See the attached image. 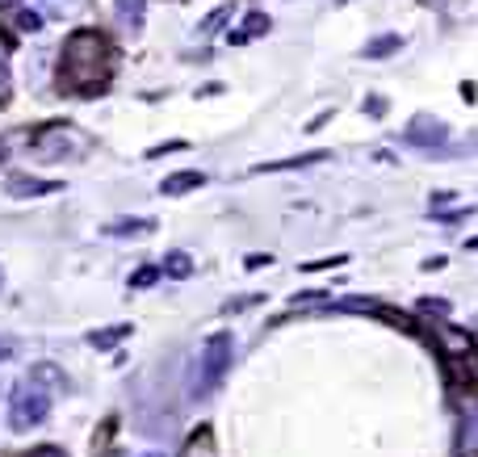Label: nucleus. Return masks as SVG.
<instances>
[{"label":"nucleus","instance_id":"423d86ee","mask_svg":"<svg viewBox=\"0 0 478 457\" xmlns=\"http://www.w3.org/2000/svg\"><path fill=\"white\" fill-rule=\"evenodd\" d=\"M206 177L201 172H172L168 181H160V193L164 197H181V193H193V189H201Z\"/></svg>","mask_w":478,"mask_h":457},{"label":"nucleus","instance_id":"4468645a","mask_svg":"<svg viewBox=\"0 0 478 457\" xmlns=\"http://www.w3.org/2000/svg\"><path fill=\"white\" fill-rule=\"evenodd\" d=\"M185 457H210V436L201 432V436H193L189 449H185Z\"/></svg>","mask_w":478,"mask_h":457},{"label":"nucleus","instance_id":"39448f33","mask_svg":"<svg viewBox=\"0 0 478 457\" xmlns=\"http://www.w3.org/2000/svg\"><path fill=\"white\" fill-rule=\"evenodd\" d=\"M4 189L13 193V197H47V193H59L63 181H38V177H21V172H13Z\"/></svg>","mask_w":478,"mask_h":457},{"label":"nucleus","instance_id":"9b49d317","mask_svg":"<svg viewBox=\"0 0 478 457\" xmlns=\"http://www.w3.org/2000/svg\"><path fill=\"white\" fill-rule=\"evenodd\" d=\"M399 46H403V38H399V34H382V38H374V43L365 46L361 55H365V59H382V55H394Z\"/></svg>","mask_w":478,"mask_h":457},{"label":"nucleus","instance_id":"dca6fc26","mask_svg":"<svg viewBox=\"0 0 478 457\" xmlns=\"http://www.w3.org/2000/svg\"><path fill=\"white\" fill-rule=\"evenodd\" d=\"M17 26H21V30H38V26H43V17H38V13H30V9H21Z\"/></svg>","mask_w":478,"mask_h":457},{"label":"nucleus","instance_id":"ddd939ff","mask_svg":"<svg viewBox=\"0 0 478 457\" xmlns=\"http://www.w3.org/2000/svg\"><path fill=\"white\" fill-rule=\"evenodd\" d=\"M109 235H147V231H151V223H147V219H139V223H109Z\"/></svg>","mask_w":478,"mask_h":457},{"label":"nucleus","instance_id":"f03ea898","mask_svg":"<svg viewBox=\"0 0 478 457\" xmlns=\"http://www.w3.org/2000/svg\"><path fill=\"white\" fill-rule=\"evenodd\" d=\"M47 415H50V390L47 386H38L34 378H26V382L13 386V403H9V428H13V432H30V428H38Z\"/></svg>","mask_w":478,"mask_h":457},{"label":"nucleus","instance_id":"9d476101","mask_svg":"<svg viewBox=\"0 0 478 457\" xmlns=\"http://www.w3.org/2000/svg\"><path fill=\"white\" fill-rule=\"evenodd\" d=\"M160 273H164V277H177V281H181V277H189V273H193V260L185 256V252H168V256H164V269H160Z\"/></svg>","mask_w":478,"mask_h":457},{"label":"nucleus","instance_id":"f257e3e1","mask_svg":"<svg viewBox=\"0 0 478 457\" xmlns=\"http://www.w3.org/2000/svg\"><path fill=\"white\" fill-rule=\"evenodd\" d=\"M59 80L72 92H96L109 80V43L96 30H76L59 55Z\"/></svg>","mask_w":478,"mask_h":457},{"label":"nucleus","instance_id":"2eb2a0df","mask_svg":"<svg viewBox=\"0 0 478 457\" xmlns=\"http://www.w3.org/2000/svg\"><path fill=\"white\" fill-rule=\"evenodd\" d=\"M155 277H160V269H139V273L130 277V285L135 290H147V285H155Z\"/></svg>","mask_w":478,"mask_h":457},{"label":"nucleus","instance_id":"f3484780","mask_svg":"<svg viewBox=\"0 0 478 457\" xmlns=\"http://www.w3.org/2000/svg\"><path fill=\"white\" fill-rule=\"evenodd\" d=\"M227 13H231V9H214V13L206 17V26H201V30H214V26H223V21H227Z\"/></svg>","mask_w":478,"mask_h":457},{"label":"nucleus","instance_id":"412c9836","mask_svg":"<svg viewBox=\"0 0 478 457\" xmlns=\"http://www.w3.org/2000/svg\"><path fill=\"white\" fill-rule=\"evenodd\" d=\"M143 457H164V453H143Z\"/></svg>","mask_w":478,"mask_h":457},{"label":"nucleus","instance_id":"6e6552de","mask_svg":"<svg viewBox=\"0 0 478 457\" xmlns=\"http://www.w3.org/2000/svg\"><path fill=\"white\" fill-rule=\"evenodd\" d=\"M126 336H130V327H126V323H118V327L93 331V336H89V344H93V348H113V344H122Z\"/></svg>","mask_w":478,"mask_h":457},{"label":"nucleus","instance_id":"0eeeda50","mask_svg":"<svg viewBox=\"0 0 478 457\" xmlns=\"http://www.w3.org/2000/svg\"><path fill=\"white\" fill-rule=\"evenodd\" d=\"M265 30H269V17H265V13H248V21L231 34V46H243L248 38H256V34H265Z\"/></svg>","mask_w":478,"mask_h":457},{"label":"nucleus","instance_id":"1a4fd4ad","mask_svg":"<svg viewBox=\"0 0 478 457\" xmlns=\"http://www.w3.org/2000/svg\"><path fill=\"white\" fill-rule=\"evenodd\" d=\"M30 378H34L38 386H47V390H55V386H63V382H67V373H63L59 365H47V361L30 369Z\"/></svg>","mask_w":478,"mask_h":457},{"label":"nucleus","instance_id":"6ab92c4d","mask_svg":"<svg viewBox=\"0 0 478 457\" xmlns=\"http://www.w3.org/2000/svg\"><path fill=\"white\" fill-rule=\"evenodd\" d=\"M30 457H67L63 449H55V445H43V449H34Z\"/></svg>","mask_w":478,"mask_h":457},{"label":"nucleus","instance_id":"7ed1b4c3","mask_svg":"<svg viewBox=\"0 0 478 457\" xmlns=\"http://www.w3.org/2000/svg\"><path fill=\"white\" fill-rule=\"evenodd\" d=\"M84 147H89V138L80 135V131H72V126H47V131L34 135L30 155L38 164H63V160H80Z\"/></svg>","mask_w":478,"mask_h":457},{"label":"nucleus","instance_id":"a211bd4d","mask_svg":"<svg viewBox=\"0 0 478 457\" xmlns=\"http://www.w3.org/2000/svg\"><path fill=\"white\" fill-rule=\"evenodd\" d=\"M256 302H260V298H231V302H227V315H231V311H243V307H256Z\"/></svg>","mask_w":478,"mask_h":457},{"label":"nucleus","instance_id":"20e7f679","mask_svg":"<svg viewBox=\"0 0 478 457\" xmlns=\"http://www.w3.org/2000/svg\"><path fill=\"white\" fill-rule=\"evenodd\" d=\"M231 348H235V344H231V336H227V331H218V336H210V340H206L201 361H197V378H201V386H197V390H201V395H206V390H214V386L223 382V373L231 369Z\"/></svg>","mask_w":478,"mask_h":457},{"label":"nucleus","instance_id":"aec40b11","mask_svg":"<svg viewBox=\"0 0 478 457\" xmlns=\"http://www.w3.org/2000/svg\"><path fill=\"white\" fill-rule=\"evenodd\" d=\"M13 357V340L9 336H0V361H9Z\"/></svg>","mask_w":478,"mask_h":457},{"label":"nucleus","instance_id":"f8f14e48","mask_svg":"<svg viewBox=\"0 0 478 457\" xmlns=\"http://www.w3.org/2000/svg\"><path fill=\"white\" fill-rule=\"evenodd\" d=\"M118 17H122L130 30H139V21H143V0H118Z\"/></svg>","mask_w":478,"mask_h":457}]
</instances>
